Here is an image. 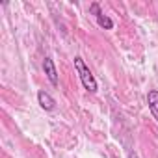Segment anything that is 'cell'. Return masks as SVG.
<instances>
[{
  "mask_svg": "<svg viewBox=\"0 0 158 158\" xmlns=\"http://www.w3.org/2000/svg\"><path fill=\"white\" fill-rule=\"evenodd\" d=\"M43 71H45V74H47V78H48V82L52 84V86H58V71H56V63H54V60L52 58H45L43 60Z\"/></svg>",
  "mask_w": 158,
  "mask_h": 158,
  "instance_id": "3",
  "label": "cell"
},
{
  "mask_svg": "<svg viewBox=\"0 0 158 158\" xmlns=\"http://www.w3.org/2000/svg\"><path fill=\"white\" fill-rule=\"evenodd\" d=\"M74 69H76L78 76H80V82H82L84 89H88L89 93H97L99 84H97V80H95L93 73L89 71V67L86 65V61H84L80 56H76V58H74Z\"/></svg>",
  "mask_w": 158,
  "mask_h": 158,
  "instance_id": "1",
  "label": "cell"
},
{
  "mask_svg": "<svg viewBox=\"0 0 158 158\" xmlns=\"http://www.w3.org/2000/svg\"><path fill=\"white\" fill-rule=\"evenodd\" d=\"M147 104H149V110L152 114V117L158 121V89H151L149 95H147Z\"/></svg>",
  "mask_w": 158,
  "mask_h": 158,
  "instance_id": "5",
  "label": "cell"
},
{
  "mask_svg": "<svg viewBox=\"0 0 158 158\" xmlns=\"http://www.w3.org/2000/svg\"><path fill=\"white\" fill-rule=\"evenodd\" d=\"M37 102H39V106L45 110V112H52L54 108H56V101L47 93V91H37Z\"/></svg>",
  "mask_w": 158,
  "mask_h": 158,
  "instance_id": "4",
  "label": "cell"
},
{
  "mask_svg": "<svg viewBox=\"0 0 158 158\" xmlns=\"http://www.w3.org/2000/svg\"><path fill=\"white\" fill-rule=\"evenodd\" d=\"M89 13H93L95 15V19H97V24L101 26V28H104V30H112L114 26H115V23L108 17V15H104L102 11H101V6H99V2H93V4H89Z\"/></svg>",
  "mask_w": 158,
  "mask_h": 158,
  "instance_id": "2",
  "label": "cell"
},
{
  "mask_svg": "<svg viewBox=\"0 0 158 158\" xmlns=\"http://www.w3.org/2000/svg\"><path fill=\"white\" fill-rule=\"evenodd\" d=\"M128 158H139V156H138L136 152H130V154H128Z\"/></svg>",
  "mask_w": 158,
  "mask_h": 158,
  "instance_id": "6",
  "label": "cell"
}]
</instances>
